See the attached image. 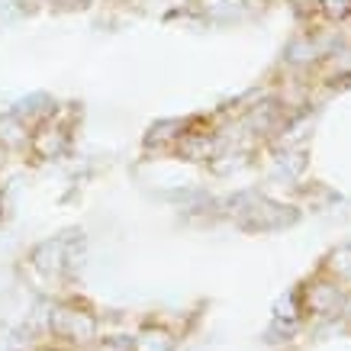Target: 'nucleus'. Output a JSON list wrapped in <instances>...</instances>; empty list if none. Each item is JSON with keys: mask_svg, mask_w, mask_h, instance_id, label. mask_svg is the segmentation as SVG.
Instances as JSON below:
<instances>
[{"mask_svg": "<svg viewBox=\"0 0 351 351\" xmlns=\"http://www.w3.org/2000/svg\"><path fill=\"white\" fill-rule=\"evenodd\" d=\"M329 267L335 274H351V245H339L329 255Z\"/></svg>", "mask_w": 351, "mask_h": 351, "instance_id": "obj_13", "label": "nucleus"}, {"mask_svg": "<svg viewBox=\"0 0 351 351\" xmlns=\"http://www.w3.org/2000/svg\"><path fill=\"white\" fill-rule=\"evenodd\" d=\"M306 300L316 313H326V309H332L339 303V287H332V284H316V287L306 293Z\"/></svg>", "mask_w": 351, "mask_h": 351, "instance_id": "obj_11", "label": "nucleus"}, {"mask_svg": "<svg viewBox=\"0 0 351 351\" xmlns=\"http://www.w3.org/2000/svg\"><path fill=\"white\" fill-rule=\"evenodd\" d=\"M52 329L58 332V335H68V339H75V341H87L94 335L97 322L84 309H55Z\"/></svg>", "mask_w": 351, "mask_h": 351, "instance_id": "obj_3", "label": "nucleus"}, {"mask_svg": "<svg viewBox=\"0 0 351 351\" xmlns=\"http://www.w3.org/2000/svg\"><path fill=\"white\" fill-rule=\"evenodd\" d=\"M174 149L191 161H210L219 152V138L213 132H187L184 129V136L174 142Z\"/></svg>", "mask_w": 351, "mask_h": 351, "instance_id": "obj_4", "label": "nucleus"}, {"mask_svg": "<svg viewBox=\"0 0 351 351\" xmlns=\"http://www.w3.org/2000/svg\"><path fill=\"white\" fill-rule=\"evenodd\" d=\"M303 168H306V155H303V152H284V155L274 161V178H280V181H297Z\"/></svg>", "mask_w": 351, "mask_h": 351, "instance_id": "obj_9", "label": "nucleus"}, {"mask_svg": "<svg viewBox=\"0 0 351 351\" xmlns=\"http://www.w3.org/2000/svg\"><path fill=\"white\" fill-rule=\"evenodd\" d=\"M329 71L339 77H351V49L348 52H335L329 58Z\"/></svg>", "mask_w": 351, "mask_h": 351, "instance_id": "obj_14", "label": "nucleus"}, {"mask_svg": "<svg viewBox=\"0 0 351 351\" xmlns=\"http://www.w3.org/2000/svg\"><path fill=\"white\" fill-rule=\"evenodd\" d=\"M136 351H171V335L165 329H142L136 339Z\"/></svg>", "mask_w": 351, "mask_h": 351, "instance_id": "obj_10", "label": "nucleus"}, {"mask_svg": "<svg viewBox=\"0 0 351 351\" xmlns=\"http://www.w3.org/2000/svg\"><path fill=\"white\" fill-rule=\"evenodd\" d=\"M13 113H16L26 126H39V123H45V119H52L55 104H52V97L49 94H29V97H23L20 104H16Z\"/></svg>", "mask_w": 351, "mask_h": 351, "instance_id": "obj_6", "label": "nucleus"}, {"mask_svg": "<svg viewBox=\"0 0 351 351\" xmlns=\"http://www.w3.org/2000/svg\"><path fill=\"white\" fill-rule=\"evenodd\" d=\"M29 149L36 158H43V161L62 158L64 152H68V129L62 123H55V119H45V123H39L29 132Z\"/></svg>", "mask_w": 351, "mask_h": 351, "instance_id": "obj_2", "label": "nucleus"}, {"mask_svg": "<svg viewBox=\"0 0 351 351\" xmlns=\"http://www.w3.org/2000/svg\"><path fill=\"white\" fill-rule=\"evenodd\" d=\"M197 7L213 23H232L252 10V0H197Z\"/></svg>", "mask_w": 351, "mask_h": 351, "instance_id": "obj_5", "label": "nucleus"}, {"mask_svg": "<svg viewBox=\"0 0 351 351\" xmlns=\"http://www.w3.org/2000/svg\"><path fill=\"white\" fill-rule=\"evenodd\" d=\"M184 129H187L184 119H158V123L145 132V145H149V149H155V145H158V149L174 145V142L184 136Z\"/></svg>", "mask_w": 351, "mask_h": 351, "instance_id": "obj_8", "label": "nucleus"}, {"mask_svg": "<svg viewBox=\"0 0 351 351\" xmlns=\"http://www.w3.org/2000/svg\"><path fill=\"white\" fill-rule=\"evenodd\" d=\"M316 55H319V49H316V43H313L309 36L293 39V43L287 45V62H293V64H309Z\"/></svg>", "mask_w": 351, "mask_h": 351, "instance_id": "obj_12", "label": "nucleus"}, {"mask_svg": "<svg viewBox=\"0 0 351 351\" xmlns=\"http://www.w3.org/2000/svg\"><path fill=\"white\" fill-rule=\"evenodd\" d=\"M29 145V126L16 113H0V149H26Z\"/></svg>", "mask_w": 351, "mask_h": 351, "instance_id": "obj_7", "label": "nucleus"}, {"mask_svg": "<svg viewBox=\"0 0 351 351\" xmlns=\"http://www.w3.org/2000/svg\"><path fill=\"white\" fill-rule=\"evenodd\" d=\"M0 213H3V187H0Z\"/></svg>", "mask_w": 351, "mask_h": 351, "instance_id": "obj_16", "label": "nucleus"}, {"mask_svg": "<svg viewBox=\"0 0 351 351\" xmlns=\"http://www.w3.org/2000/svg\"><path fill=\"white\" fill-rule=\"evenodd\" d=\"M229 206H232V216H239V223L248 232H277V229H287L297 223L293 206L258 197V193H239L229 200Z\"/></svg>", "mask_w": 351, "mask_h": 351, "instance_id": "obj_1", "label": "nucleus"}, {"mask_svg": "<svg viewBox=\"0 0 351 351\" xmlns=\"http://www.w3.org/2000/svg\"><path fill=\"white\" fill-rule=\"evenodd\" d=\"M319 7L329 13V16H339L341 20V16H348L351 13V0H322Z\"/></svg>", "mask_w": 351, "mask_h": 351, "instance_id": "obj_15", "label": "nucleus"}]
</instances>
